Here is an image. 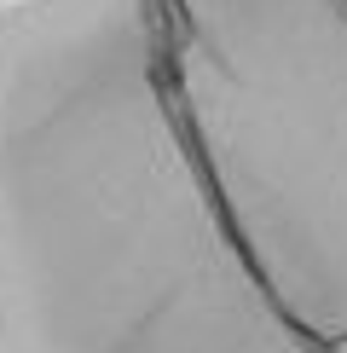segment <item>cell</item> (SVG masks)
I'll return each instance as SVG.
<instances>
[{"mask_svg": "<svg viewBox=\"0 0 347 353\" xmlns=\"http://www.w3.org/2000/svg\"><path fill=\"white\" fill-rule=\"evenodd\" d=\"M0 353H347V0H0Z\"/></svg>", "mask_w": 347, "mask_h": 353, "instance_id": "6da1fadb", "label": "cell"}]
</instances>
